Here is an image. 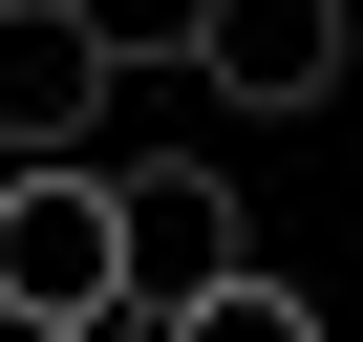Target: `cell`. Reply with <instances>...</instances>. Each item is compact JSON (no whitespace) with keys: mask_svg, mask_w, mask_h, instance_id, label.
<instances>
[{"mask_svg":"<svg viewBox=\"0 0 363 342\" xmlns=\"http://www.w3.org/2000/svg\"><path fill=\"white\" fill-rule=\"evenodd\" d=\"M107 299H128V214H107V171H86V150H0V321L65 342V321H107Z\"/></svg>","mask_w":363,"mask_h":342,"instance_id":"6da1fadb","label":"cell"},{"mask_svg":"<svg viewBox=\"0 0 363 342\" xmlns=\"http://www.w3.org/2000/svg\"><path fill=\"white\" fill-rule=\"evenodd\" d=\"M193 86L214 107H342V65H363V0H193Z\"/></svg>","mask_w":363,"mask_h":342,"instance_id":"7a4b0ae2","label":"cell"},{"mask_svg":"<svg viewBox=\"0 0 363 342\" xmlns=\"http://www.w3.org/2000/svg\"><path fill=\"white\" fill-rule=\"evenodd\" d=\"M128 86V22L107 0H0V150H86Z\"/></svg>","mask_w":363,"mask_h":342,"instance_id":"3957f363","label":"cell"},{"mask_svg":"<svg viewBox=\"0 0 363 342\" xmlns=\"http://www.w3.org/2000/svg\"><path fill=\"white\" fill-rule=\"evenodd\" d=\"M107 214H128V299L171 321V299H214L257 236H235V171H193V150H150V171H107Z\"/></svg>","mask_w":363,"mask_h":342,"instance_id":"277c9868","label":"cell"},{"mask_svg":"<svg viewBox=\"0 0 363 342\" xmlns=\"http://www.w3.org/2000/svg\"><path fill=\"white\" fill-rule=\"evenodd\" d=\"M171 342H320V299H278V278H257V257H235V278H214V299H171Z\"/></svg>","mask_w":363,"mask_h":342,"instance_id":"5b68a950","label":"cell"},{"mask_svg":"<svg viewBox=\"0 0 363 342\" xmlns=\"http://www.w3.org/2000/svg\"><path fill=\"white\" fill-rule=\"evenodd\" d=\"M65 342H171V321H150V299H107V321H65Z\"/></svg>","mask_w":363,"mask_h":342,"instance_id":"8992f818","label":"cell"},{"mask_svg":"<svg viewBox=\"0 0 363 342\" xmlns=\"http://www.w3.org/2000/svg\"><path fill=\"white\" fill-rule=\"evenodd\" d=\"M342 342H363V321H342Z\"/></svg>","mask_w":363,"mask_h":342,"instance_id":"52a82bcc","label":"cell"}]
</instances>
